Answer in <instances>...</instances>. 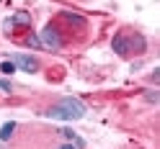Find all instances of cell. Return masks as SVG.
Here are the masks:
<instances>
[{
    "label": "cell",
    "instance_id": "cell-6",
    "mask_svg": "<svg viewBox=\"0 0 160 149\" xmlns=\"http://www.w3.org/2000/svg\"><path fill=\"white\" fill-rule=\"evenodd\" d=\"M145 46H147V41H145V36H139V34H134L132 39H129V52H145Z\"/></svg>",
    "mask_w": 160,
    "mask_h": 149
},
{
    "label": "cell",
    "instance_id": "cell-2",
    "mask_svg": "<svg viewBox=\"0 0 160 149\" xmlns=\"http://www.w3.org/2000/svg\"><path fill=\"white\" fill-rule=\"evenodd\" d=\"M39 39H42V46L44 49H52V52H59V49H62V36H59V31H57V26H44V31L39 34Z\"/></svg>",
    "mask_w": 160,
    "mask_h": 149
},
{
    "label": "cell",
    "instance_id": "cell-12",
    "mask_svg": "<svg viewBox=\"0 0 160 149\" xmlns=\"http://www.w3.org/2000/svg\"><path fill=\"white\" fill-rule=\"evenodd\" d=\"M145 100H147V103H158V100H160V93H158V90H147V93H145Z\"/></svg>",
    "mask_w": 160,
    "mask_h": 149
},
{
    "label": "cell",
    "instance_id": "cell-5",
    "mask_svg": "<svg viewBox=\"0 0 160 149\" xmlns=\"http://www.w3.org/2000/svg\"><path fill=\"white\" fill-rule=\"evenodd\" d=\"M28 23H31V13L18 11V13H13L11 18H8V23H5V26H28Z\"/></svg>",
    "mask_w": 160,
    "mask_h": 149
},
{
    "label": "cell",
    "instance_id": "cell-3",
    "mask_svg": "<svg viewBox=\"0 0 160 149\" xmlns=\"http://www.w3.org/2000/svg\"><path fill=\"white\" fill-rule=\"evenodd\" d=\"M11 62L16 64V69H23V72H28V75L39 69V62H36L31 54H13V59H11Z\"/></svg>",
    "mask_w": 160,
    "mask_h": 149
},
{
    "label": "cell",
    "instance_id": "cell-10",
    "mask_svg": "<svg viewBox=\"0 0 160 149\" xmlns=\"http://www.w3.org/2000/svg\"><path fill=\"white\" fill-rule=\"evenodd\" d=\"M26 46H31V49H44V46H42V39H39V34H28V36H26Z\"/></svg>",
    "mask_w": 160,
    "mask_h": 149
},
{
    "label": "cell",
    "instance_id": "cell-9",
    "mask_svg": "<svg viewBox=\"0 0 160 149\" xmlns=\"http://www.w3.org/2000/svg\"><path fill=\"white\" fill-rule=\"evenodd\" d=\"M62 136H65V139H70V142L75 144V149H83V147H85V142H83V139H80L75 131H70V128H62Z\"/></svg>",
    "mask_w": 160,
    "mask_h": 149
},
{
    "label": "cell",
    "instance_id": "cell-11",
    "mask_svg": "<svg viewBox=\"0 0 160 149\" xmlns=\"http://www.w3.org/2000/svg\"><path fill=\"white\" fill-rule=\"evenodd\" d=\"M0 72H3V75H13L16 72V64L13 62H0Z\"/></svg>",
    "mask_w": 160,
    "mask_h": 149
},
{
    "label": "cell",
    "instance_id": "cell-8",
    "mask_svg": "<svg viewBox=\"0 0 160 149\" xmlns=\"http://www.w3.org/2000/svg\"><path fill=\"white\" fill-rule=\"evenodd\" d=\"M62 18H65L67 23H72V26H85V18H83V16H78V13H72V11H65Z\"/></svg>",
    "mask_w": 160,
    "mask_h": 149
},
{
    "label": "cell",
    "instance_id": "cell-7",
    "mask_svg": "<svg viewBox=\"0 0 160 149\" xmlns=\"http://www.w3.org/2000/svg\"><path fill=\"white\" fill-rule=\"evenodd\" d=\"M13 131H16V121H5L0 126V142H8L13 136Z\"/></svg>",
    "mask_w": 160,
    "mask_h": 149
},
{
    "label": "cell",
    "instance_id": "cell-14",
    "mask_svg": "<svg viewBox=\"0 0 160 149\" xmlns=\"http://www.w3.org/2000/svg\"><path fill=\"white\" fill-rule=\"evenodd\" d=\"M57 149H75L72 144H65V147H57Z\"/></svg>",
    "mask_w": 160,
    "mask_h": 149
},
{
    "label": "cell",
    "instance_id": "cell-13",
    "mask_svg": "<svg viewBox=\"0 0 160 149\" xmlns=\"http://www.w3.org/2000/svg\"><path fill=\"white\" fill-rule=\"evenodd\" d=\"M0 90H3V93H11V82H8V80H0Z\"/></svg>",
    "mask_w": 160,
    "mask_h": 149
},
{
    "label": "cell",
    "instance_id": "cell-4",
    "mask_svg": "<svg viewBox=\"0 0 160 149\" xmlns=\"http://www.w3.org/2000/svg\"><path fill=\"white\" fill-rule=\"evenodd\" d=\"M111 49L119 54V57H129L132 52H129V39L124 36V34H116L114 39H111Z\"/></svg>",
    "mask_w": 160,
    "mask_h": 149
},
{
    "label": "cell",
    "instance_id": "cell-1",
    "mask_svg": "<svg viewBox=\"0 0 160 149\" xmlns=\"http://www.w3.org/2000/svg\"><path fill=\"white\" fill-rule=\"evenodd\" d=\"M85 113H88V108H85L83 100H78V98H62L59 103H54L47 111V118H52V121H78Z\"/></svg>",
    "mask_w": 160,
    "mask_h": 149
}]
</instances>
